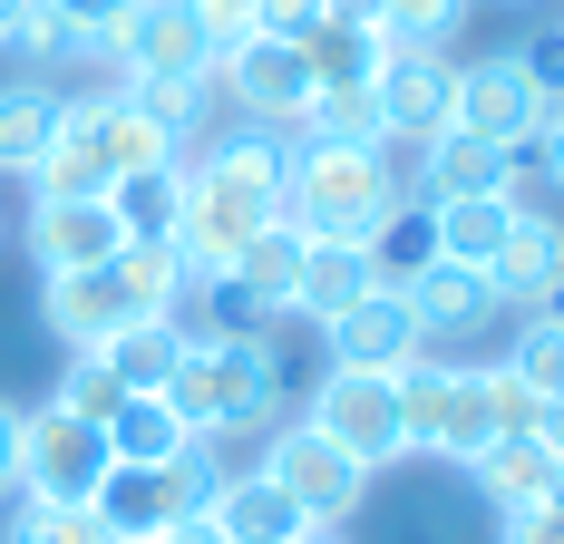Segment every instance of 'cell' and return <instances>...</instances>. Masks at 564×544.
<instances>
[{"label":"cell","mask_w":564,"mask_h":544,"mask_svg":"<svg viewBox=\"0 0 564 544\" xmlns=\"http://www.w3.org/2000/svg\"><path fill=\"white\" fill-rule=\"evenodd\" d=\"M545 108H555V98L525 78V58H516V50L457 58V127H467V137H487V146L525 156V146H535V127H545Z\"/></svg>","instance_id":"8fae6325"},{"label":"cell","mask_w":564,"mask_h":544,"mask_svg":"<svg viewBox=\"0 0 564 544\" xmlns=\"http://www.w3.org/2000/svg\"><path fill=\"white\" fill-rule=\"evenodd\" d=\"M292 272H302V233H292V224H263V233L234 253L225 282L243 292V302H263L273 322H292Z\"/></svg>","instance_id":"83f0119b"},{"label":"cell","mask_w":564,"mask_h":544,"mask_svg":"<svg viewBox=\"0 0 564 544\" xmlns=\"http://www.w3.org/2000/svg\"><path fill=\"white\" fill-rule=\"evenodd\" d=\"M58 78H0V175H40L58 137Z\"/></svg>","instance_id":"d4e9b609"},{"label":"cell","mask_w":564,"mask_h":544,"mask_svg":"<svg viewBox=\"0 0 564 544\" xmlns=\"http://www.w3.org/2000/svg\"><path fill=\"white\" fill-rule=\"evenodd\" d=\"M117 224H127V243H166L175 215H185V156L175 165H147V175H127V185H108Z\"/></svg>","instance_id":"f546056e"},{"label":"cell","mask_w":564,"mask_h":544,"mask_svg":"<svg viewBox=\"0 0 564 544\" xmlns=\"http://www.w3.org/2000/svg\"><path fill=\"white\" fill-rule=\"evenodd\" d=\"M205 515H215V535H225V544H312V535H322L263 467H225V487L205 496Z\"/></svg>","instance_id":"d6986e66"},{"label":"cell","mask_w":564,"mask_h":544,"mask_svg":"<svg viewBox=\"0 0 564 544\" xmlns=\"http://www.w3.org/2000/svg\"><path fill=\"white\" fill-rule=\"evenodd\" d=\"M312 544H332V535H312Z\"/></svg>","instance_id":"f907efd6"},{"label":"cell","mask_w":564,"mask_h":544,"mask_svg":"<svg viewBox=\"0 0 564 544\" xmlns=\"http://www.w3.org/2000/svg\"><path fill=\"white\" fill-rule=\"evenodd\" d=\"M332 10H350V20H370V0H332Z\"/></svg>","instance_id":"f6af8a7d"},{"label":"cell","mask_w":564,"mask_h":544,"mask_svg":"<svg viewBox=\"0 0 564 544\" xmlns=\"http://www.w3.org/2000/svg\"><path fill=\"white\" fill-rule=\"evenodd\" d=\"M50 10H58V20H78V30H108L127 0H50Z\"/></svg>","instance_id":"b9f144b4"},{"label":"cell","mask_w":564,"mask_h":544,"mask_svg":"<svg viewBox=\"0 0 564 544\" xmlns=\"http://www.w3.org/2000/svg\"><path fill=\"white\" fill-rule=\"evenodd\" d=\"M399 302H409V322L429 350H467V340H487V330L507 322V302H497V282L477 263H448V253H429V263L399 282Z\"/></svg>","instance_id":"7c38bea8"},{"label":"cell","mask_w":564,"mask_h":544,"mask_svg":"<svg viewBox=\"0 0 564 544\" xmlns=\"http://www.w3.org/2000/svg\"><path fill=\"white\" fill-rule=\"evenodd\" d=\"M195 10V30H205V58H234L263 20H253V0H185Z\"/></svg>","instance_id":"d590c367"},{"label":"cell","mask_w":564,"mask_h":544,"mask_svg":"<svg viewBox=\"0 0 564 544\" xmlns=\"http://www.w3.org/2000/svg\"><path fill=\"white\" fill-rule=\"evenodd\" d=\"M467 10L477 0H370V20H380L390 50H448L457 30H467Z\"/></svg>","instance_id":"836d02e7"},{"label":"cell","mask_w":564,"mask_h":544,"mask_svg":"<svg viewBox=\"0 0 564 544\" xmlns=\"http://www.w3.org/2000/svg\"><path fill=\"white\" fill-rule=\"evenodd\" d=\"M399 418H409V457L467 467L477 447H497L507 428H535V399H525L497 360H448V350H419V360L399 370Z\"/></svg>","instance_id":"7a4b0ae2"},{"label":"cell","mask_w":564,"mask_h":544,"mask_svg":"<svg viewBox=\"0 0 564 544\" xmlns=\"http://www.w3.org/2000/svg\"><path fill=\"white\" fill-rule=\"evenodd\" d=\"M215 98H225L243 127H282V137H292V117L312 98V68H302L292 40H243L234 58H215Z\"/></svg>","instance_id":"9a60e30c"},{"label":"cell","mask_w":564,"mask_h":544,"mask_svg":"<svg viewBox=\"0 0 564 544\" xmlns=\"http://www.w3.org/2000/svg\"><path fill=\"white\" fill-rule=\"evenodd\" d=\"M516 58H525V78H535L545 98H564V20H555V30H535Z\"/></svg>","instance_id":"f35d334b"},{"label":"cell","mask_w":564,"mask_h":544,"mask_svg":"<svg viewBox=\"0 0 564 544\" xmlns=\"http://www.w3.org/2000/svg\"><path fill=\"white\" fill-rule=\"evenodd\" d=\"M147 544H185V535H147Z\"/></svg>","instance_id":"7dc6e473"},{"label":"cell","mask_w":564,"mask_h":544,"mask_svg":"<svg viewBox=\"0 0 564 544\" xmlns=\"http://www.w3.org/2000/svg\"><path fill=\"white\" fill-rule=\"evenodd\" d=\"M108 58H117V78H215L185 0H127L108 20Z\"/></svg>","instance_id":"4fadbf2b"},{"label":"cell","mask_w":564,"mask_h":544,"mask_svg":"<svg viewBox=\"0 0 564 544\" xmlns=\"http://www.w3.org/2000/svg\"><path fill=\"white\" fill-rule=\"evenodd\" d=\"M525 165L545 175V195H564V98L545 108V127H535V146H525Z\"/></svg>","instance_id":"ab89813d"},{"label":"cell","mask_w":564,"mask_h":544,"mask_svg":"<svg viewBox=\"0 0 564 544\" xmlns=\"http://www.w3.org/2000/svg\"><path fill=\"white\" fill-rule=\"evenodd\" d=\"M0 243H10V215H0Z\"/></svg>","instance_id":"c3c4849f"},{"label":"cell","mask_w":564,"mask_h":544,"mask_svg":"<svg viewBox=\"0 0 564 544\" xmlns=\"http://www.w3.org/2000/svg\"><path fill=\"white\" fill-rule=\"evenodd\" d=\"M127 399V380H117L108 350H58V380H50V409H68V418H98L108 428V409Z\"/></svg>","instance_id":"d6a6232c"},{"label":"cell","mask_w":564,"mask_h":544,"mask_svg":"<svg viewBox=\"0 0 564 544\" xmlns=\"http://www.w3.org/2000/svg\"><path fill=\"white\" fill-rule=\"evenodd\" d=\"M497 544H564V505L545 496V505H507L497 515Z\"/></svg>","instance_id":"74e56055"},{"label":"cell","mask_w":564,"mask_h":544,"mask_svg":"<svg viewBox=\"0 0 564 544\" xmlns=\"http://www.w3.org/2000/svg\"><path fill=\"white\" fill-rule=\"evenodd\" d=\"M322 10H332V0H253V20H263L253 40H292V50H302V40L322 30Z\"/></svg>","instance_id":"8d00e7d4"},{"label":"cell","mask_w":564,"mask_h":544,"mask_svg":"<svg viewBox=\"0 0 564 544\" xmlns=\"http://www.w3.org/2000/svg\"><path fill=\"white\" fill-rule=\"evenodd\" d=\"M147 165H175V137L147 127L117 78H98V88H68L58 98V137H50V156H40L30 185L40 195H108V185L147 175Z\"/></svg>","instance_id":"277c9868"},{"label":"cell","mask_w":564,"mask_h":544,"mask_svg":"<svg viewBox=\"0 0 564 544\" xmlns=\"http://www.w3.org/2000/svg\"><path fill=\"white\" fill-rule=\"evenodd\" d=\"M302 418L332 437L340 457H360L370 477H390L409 457V418H399V380L390 370H350V360H322V380L302 399Z\"/></svg>","instance_id":"52a82bcc"},{"label":"cell","mask_w":564,"mask_h":544,"mask_svg":"<svg viewBox=\"0 0 564 544\" xmlns=\"http://www.w3.org/2000/svg\"><path fill=\"white\" fill-rule=\"evenodd\" d=\"M185 409H175L166 389H127L108 409V447H117V467H175L185 457Z\"/></svg>","instance_id":"603a6c76"},{"label":"cell","mask_w":564,"mask_h":544,"mask_svg":"<svg viewBox=\"0 0 564 544\" xmlns=\"http://www.w3.org/2000/svg\"><path fill=\"white\" fill-rule=\"evenodd\" d=\"M20 496V409L0 399V505Z\"/></svg>","instance_id":"60d3db41"},{"label":"cell","mask_w":564,"mask_h":544,"mask_svg":"<svg viewBox=\"0 0 564 544\" xmlns=\"http://www.w3.org/2000/svg\"><path fill=\"white\" fill-rule=\"evenodd\" d=\"M380 282V263H370V243H302V272H292V322H340L360 292Z\"/></svg>","instance_id":"7402d4cb"},{"label":"cell","mask_w":564,"mask_h":544,"mask_svg":"<svg viewBox=\"0 0 564 544\" xmlns=\"http://www.w3.org/2000/svg\"><path fill=\"white\" fill-rule=\"evenodd\" d=\"M185 302V272L166 243H117L98 272H40V330L58 350H108L117 330L166 322Z\"/></svg>","instance_id":"3957f363"},{"label":"cell","mask_w":564,"mask_h":544,"mask_svg":"<svg viewBox=\"0 0 564 544\" xmlns=\"http://www.w3.org/2000/svg\"><path fill=\"white\" fill-rule=\"evenodd\" d=\"M555 272H564V215H555V205H525L516 233L497 243V263H487L497 302H507V322H516V312H535V302L555 292Z\"/></svg>","instance_id":"ffe728a7"},{"label":"cell","mask_w":564,"mask_h":544,"mask_svg":"<svg viewBox=\"0 0 564 544\" xmlns=\"http://www.w3.org/2000/svg\"><path fill=\"white\" fill-rule=\"evenodd\" d=\"M497 10H535V0H497Z\"/></svg>","instance_id":"bcb514c9"},{"label":"cell","mask_w":564,"mask_h":544,"mask_svg":"<svg viewBox=\"0 0 564 544\" xmlns=\"http://www.w3.org/2000/svg\"><path fill=\"white\" fill-rule=\"evenodd\" d=\"M370 98H380L390 156H409V146H429V137L457 127V58L448 50H390L380 78H370Z\"/></svg>","instance_id":"30bf717a"},{"label":"cell","mask_w":564,"mask_h":544,"mask_svg":"<svg viewBox=\"0 0 564 544\" xmlns=\"http://www.w3.org/2000/svg\"><path fill=\"white\" fill-rule=\"evenodd\" d=\"M292 146H390L380 137V98L370 88H312L292 117Z\"/></svg>","instance_id":"f1b7e54d"},{"label":"cell","mask_w":564,"mask_h":544,"mask_svg":"<svg viewBox=\"0 0 564 544\" xmlns=\"http://www.w3.org/2000/svg\"><path fill=\"white\" fill-rule=\"evenodd\" d=\"M117 447L98 418H68V409H20V496H58V505H88L108 487Z\"/></svg>","instance_id":"9c48e42d"},{"label":"cell","mask_w":564,"mask_h":544,"mask_svg":"<svg viewBox=\"0 0 564 544\" xmlns=\"http://www.w3.org/2000/svg\"><path fill=\"white\" fill-rule=\"evenodd\" d=\"M555 505H564V477H555Z\"/></svg>","instance_id":"681fc988"},{"label":"cell","mask_w":564,"mask_h":544,"mask_svg":"<svg viewBox=\"0 0 564 544\" xmlns=\"http://www.w3.org/2000/svg\"><path fill=\"white\" fill-rule=\"evenodd\" d=\"M20 243H30V263H40V272H98L117 243H127V224H117L108 195H30Z\"/></svg>","instance_id":"2e32d148"},{"label":"cell","mask_w":564,"mask_h":544,"mask_svg":"<svg viewBox=\"0 0 564 544\" xmlns=\"http://www.w3.org/2000/svg\"><path fill=\"white\" fill-rule=\"evenodd\" d=\"M205 496H215V477H195L185 457H175V467H108L98 515H108L127 544H147V535H175V525H185Z\"/></svg>","instance_id":"e0dca14e"},{"label":"cell","mask_w":564,"mask_h":544,"mask_svg":"<svg viewBox=\"0 0 564 544\" xmlns=\"http://www.w3.org/2000/svg\"><path fill=\"white\" fill-rule=\"evenodd\" d=\"M175 350H185V322H175V312L108 340V360H117V380H127V389H166L175 380Z\"/></svg>","instance_id":"e575fe53"},{"label":"cell","mask_w":564,"mask_h":544,"mask_svg":"<svg viewBox=\"0 0 564 544\" xmlns=\"http://www.w3.org/2000/svg\"><path fill=\"white\" fill-rule=\"evenodd\" d=\"M273 389H282L273 330H185L166 399L185 409V428H225V418H243V409L273 399Z\"/></svg>","instance_id":"8992f818"},{"label":"cell","mask_w":564,"mask_h":544,"mask_svg":"<svg viewBox=\"0 0 564 544\" xmlns=\"http://www.w3.org/2000/svg\"><path fill=\"white\" fill-rule=\"evenodd\" d=\"M380 58H390L380 20H350V10H322V30L302 40V68H312V88H370V78H380Z\"/></svg>","instance_id":"484cf974"},{"label":"cell","mask_w":564,"mask_h":544,"mask_svg":"<svg viewBox=\"0 0 564 544\" xmlns=\"http://www.w3.org/2000/svg\"><path fill=\"white\" fill-rule=\"evenodd\" d=\"M399 165V185H409V205H448V195H516L525 185V156H507V146H487V137H467V127H448V137H429V146H409Z\"/></svg>","instance_id":"5bb4252c"},{"label":"cell","mask_w":564,"mask_h":544,"mask_svg":"<svg viewBox=\"0 0 564 544\" xmlns=\"http://www.w3.org/2000/svg\"><path fill=\"white\" fill-rule=\"evenodd\" d=\"M516 215H525V185L516 195H448V205H429V233H438V253L448 263H497V243L516 233Z\"/></svg>","instance_id":"cb8c5ba5"},{"label":"cell","mask_w":564,"mask_h":544,"mask_svg":"<svg viewBox=\"0 0 564 544\" xmlns=\"http://www.w3.org/2000/svg\"><path fill=\"white\" fill-rule=\"evenodd\" d=\"M535 437H545V447L564 457V399H545V409H535Z\"/></svg>","instance_id":"7bdbcfd3"},{"label":"cell","mask_w":564,"mask_h":544,"mask_svg":"<svg viewBox=\"0 0 564 544\" xmlns=\"http://www.w3.org/2000/svg\"><path fill=\"white\" fill-rule=\"evenodd\" d=\"M282 185H292V137L282 127H243L234 117L225 137H205L195 156H185V215H175L166 253L185 272V292L195 282H225L234 253L282 224Z\"/></svg>","instance_id":"6da1fadb"},{"label":"cell","mask_w":564,"mask_h":544,"mask_svg":"<svg viewBox=\"0 0 564 544\" xmlns=\"http://www.w3.org/2000/svg\"><path fill=\"white\" fill-rule=\"evenodd\" d=\"M0 544H127L98 515V496L88 505H58V496H10L0 505Z\"/></svg>","instance_id":"4316f807"},{"label":"cell","mask_w":564,"mask_h":544,"mask_svg":"<svg viewBox=\"0 0 564 544\" xmlns=\"http://www.w3.org/2000/svg\"><path fill=\"white\" fill-rule=\"evenodd\" d=\"M322 350H332V360H350V370H390V380H399L429 340H419V322H409L399 282H370L340 322H322Z\"/></svg>","instance_id":"ac0fdd59"},{"label":"cell","mask_w":564,"mask_h":544,"mask_svg":"<svg viewBox=\"0 0 564 544\" xmlns=\"http://www.w3.org/2000/svg\"><path fill=\"white\" fill-rule=\"evenodd\" d=\"M253 467H263V477H273V487L292 496L322 535H332V525H350V515L370 505V467H360V457H340L312 418H282V428L253 447Z\"/></svg>","instance_id":"ba28073f"},{"label":"cell","mask_w":564,"mask_h":544,"mask_svg":"<svg viewBox=\"0 0 564 544\" xmlns=\"http://www.w3.org/2000/svg\"><path fill=\"white\" fill-rule=\"evenodd\" d=\"M457 477H467V487H477L487 505H497V515H507V505H545V496H555L564 457H555V447H545L535 428H507L497 447H477V457H467Z\"/></svg>","instance_id":"44dd1931"},{"label":"cell","mask_w":564,"mask_h":544,"mask_svg":"<svg viewBox=\"0 0 564 544\" xmlns=\"http://www.w3.org/2000/svg\"><path fill=\"white\" fill-rule=\"evenodd\" d=\"M497 370H507L535 409H545V399H564V322H545V312H516V340L497 350Z\"/></svg>","instance_id":"4dcf8cb0"},{"label":"cell","mask_w":564,"mask_h":544,"mask_svg":"<svg viewBox=\"0 0 564 544\" xmlns=\"http://www.w3.org/2000/svg\"><path fill=\"white\" fill-rule=\"evenodd\" d=\"M127 98H137V117L147 127H166L175 137V156L195 146V127H205V98H215V78H117Z\"/></svg>","instance_id":"1f68e13d"},{"label":"cell","mask_w":564,"mask_h":544,"mask_svg":"<svg viewBox=\"0 0 564 544\" xmlns=\"http://www.w3.org/2000/svg\"><path fill=\"white\" fill-rule=\"evenodd\" d=\"M30 20V0H0V50H10V30Z\"/></svg>","instance_id":"ee69618b"},{"label":"cell","mask_w":564,"mask_h":544,"mask_svg":"<svg viewBox=\"0 0 564 544\" xmlns=\"http://www.w3.org/2000/svg\"><path fill=\"white\" fill-rule=\"evenodd\" d=\"M409 205L390 146H292L282 224L302 243H380V224Z\"/></svg>","instance_id":"5b68a950"}]
</instances>
